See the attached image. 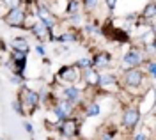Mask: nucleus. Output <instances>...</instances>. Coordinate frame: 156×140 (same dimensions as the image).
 <instances>
[{
    "label": "nucleus",
    "mask_w": 156,
    "mask_h": 140,
    "mask_svg": "<svg viewBox=\"0 0 156 140\" xmlns=\"http://www.w3.org/2000/svg\"><path fill=\"white\" fill-rule=\"evenodd\" d=\"M23 18H25V14H23V12H21L18 7H16V9H11V11H9V14H5V21H7L9 25H12V27H16V25H21Z\"/></svg>",
    "instance_id": "nucleus-1"
},
{
    "label": "nucleus",
    "mask_w": 156,
    "mask_h": 140,
    "mask_svg": "<svg viewBox=\"0 0 156 140\" xmlns=\"http://www.w3.org/2000/svg\"><path fill=\"white\" fill-rule=\"evenodd\" d=\"M142 62V53L138 50H131L126 53V57H124V64L126 66H129V68H135V66H138Z\"/></svg>",
    "instance_id": "nucleus-2"
},
{
    "label": "nucleus",
    "mask_w": 156,
    "mask_h": 140,
    "mask_svg": "<svg viewBox=\"0 0 156 140\" xmlns=\"http://www.w3.org/2000/svg\"><path fill=\"white\" fill-rule=\"evenodd\" d=\"M142 82V71L138 69H129L126 73V83L131 85V87H138Z\"/></svg>",
    "instance_id": "nucleus-3"
},
{
    "label": "nucleus",
    "mask_w": 156,
    "mask_h": 140,
    "mask_svg": "<svg viewBox=\"0 0 156 140\" xmlns=\"http://www.w3.org/2000/svg\"><path fill=\"white\" fill-rule=\"evenodd\" d=\"M136 122H138V112L136 110H126V114H124V117H122V124L126 126V128H133Z\"/></svg>",
    "instance_id": "nucleus-4"
},
{
    "label": "nucleus",
    "mask_w": 156,
    "mask_h": 140,
    "mask_svg": "<svg viewBox=\"0 0 156 140\" xmlns=\"http://www.w3.org/2000/svg\"><path fill=\"white\" fill-rule=\"evenodd\" d=\"M21 98H23V103L27 105V107H30V108H34L36 105H37V94L36 92H32V90H23V94H21Z\"/></svg>",
    "instance_id": "nucleus-5"
},
{
    "label": "nucleus",
    "mask_w": 156,
    "mask_h": 140,
    "mask_svg": "<svg viewBox=\"0 0 156 140\" xmlns=\"http://www.w3.org/2000/svg\"><path fill=\"white\" fill-rule=\"evenodd\" d=\"M75 131H76V128H75V122H73V121H64V122H62V133H64L66 137H71Z\"/></svg>",
    "instance_id": "nucleus-6"
},
{
    "label": "nucleus",
    "mask_w": 156,
    "mask_h": 140,
    "mask_svg": "<svg viewBox=\"0 0 156 140\" xmlns=\"http://www.w3.org/2000/svg\"><path fill=\"white\" fill-rule=\"evenodd\" d=\"M12 46H14V50H16V51H23V53H27V51H29V44H27V41L21 39V37L14 39Z\"/></svg>",
    "instance_id": "nucleus-7"
},
{
    "label": "nucleus",
    "mask_w": 156,
    "mask_h": 140,
    "mask_svg": "<svg viewBox=\"0 0 156 140\" xmlns=\"http://www.w3.org/2000/svg\"><path fill=\"white\" fill-rule=\"evenodd\" d=\"M60 76L69 80V82H73V80H76V71L71 69V68H64V69L60 71Z\"/></svg>",
    "instance_id": "nucleus-8"
},
{
    "label": "nucleus",
    "mask_w": 156,
    "mask_h": 140,
    "mask_svg": "<svg viewBox=\"0 0 156 140\" xmlns=\"http://www.w3.org/2000/svg\"><path fill=\"white\" fill-rule=\"evenodd\" d=\"M46 30H48V29H46V25L41 21V23H36V25H34L32 32H34L36 36H39V37H44V32H46Z\"/></svg>",
    "instance_id": "nucleus-9"
},
{
    "label": "nucleus",
    "mask_w": 156,
    "mask_h": 140,
    "mask_svg": "<svg viewBox=\"0 0 156 140\" xmlns=\"http://www.w3.org/2000/svg\"><path fill=\"white\" fill-rule=\"evenodd\" d=\"M66 96H68V101H73L78 100V89H75V87H68L66 89Z\"/></svg>",
    "instance_id": "nucleus-10"
},
{
    "label": "nucleus",
    "mask_w": 156,
    "mask_h": 140,
    "mask_svg": "<svg viewBox=\"0 0 156 140\" xmlns=\"http://www.w3.org/2000/svg\"><path fill=\"white\" fill-rule=\"evenodd\" d=\"M85 78H87V82L90 83V85H96V83H98V78H99V76H98L94 71L87 69V71H85Z\"/></svg>",
    "instance_id": "nucleus-11"
},
{
    "label": "nucleus",
    "mask_w": 156,
    "mask_h": 140,
    "mask_svg": "<svg viewBox=\"0 0 156 140\" xmlns=\"http://www.w3.org/2000/svg\"><path fill=\"white\" fill-rule=\"evenodd\" d=\"M144 16L149 18V20H153V16H154V4H149L146 9H144Z\"/></svg>",
    "instance_id": "nucleus-12"
},
{
    "label": "nucleus",
    "mask_w": 156,
    "mask_h": 140,
    "mask_svg": "<svg viewBox=\"0 0 156 140\" xmlns=\"http://www.w3.org/2000/svg\"><path fill=\"white\" fill-rule=\"evenodd\" d=\"M4 5H5L9 11L11 9H16V7L20 5V0H4Z\"/></svg>",
    "instance_id": "nucleus-13"
},
{
    "label": "nucleus",
    "mask_w": 156,
    "mask_h": 140,
    "mask_svg": "<svg viewBox=\"0 0 156 140\" xmlns=\"http://www.w3.org/2000/svg\"><path fill=\"white\" fill-rule=\"evenodd\" d=\"M98 114H99V107H98V105H90V107L87 108L89 117H94V115H98Z\"/></svg>",
    "instance_id": "nucleus-14"
},
{
    "label": "nucleus",
    "mask_w": 156,
    "mask_h": 140,
    "mask_svg": "<svg viewBox=\"0 0 156 140\" xmlns=\"http://www.w3.org/2000/svg\"><path fill=\"white\" fill-rule=\"evenodd\" d=\"M108 55H105V53H103V55H99V57H98L96 59V64L98 66H105V64H108Z\"/></svg>",
    "instance_id": "nucleus-15"
},
{
    "label": "nucleus",
    "mask_w": 156,
    "mask_h": 140,
    "mask_svg": "<svg viewBox=\"0 0 156 140\" xmlns=\"http://www.w3.org/2000/svg\"><path fill=\"white\" fill-rule=\"evenodd\" d=\"M12 108L16 112H20V114H23V108H21V101H14L12 103Z\"/></svg>",
    "instance_id": "nucleus-16"
},
{
    "label": "nucleus",
    "mask_w": 156,
    "mask_h": 140,
    "mask_svg": "<svg viewBox=\"0 0 156 140\" xmlns=\"http://www.w3.org/2000/svg\"><path fill=\"white\" fill-rule=\"evenodd\" d=\"M85 5H87L89 9H90V7H94V5H96V0H85Z\"/></svg>",
    "instance_id": "nucleus-17"
},
{
    "label": "nucleus",
    "mask_w": 156,
    "mask_h": 140,
    "mask_svg": "<svg viewBox=\"0 0 156 140\" xmlns=\"http://www.w3.org/2000/svg\"><path fill=\"white\" fill-rule=\"evenodd\" d=\"M115 4H117V0H107V5L110 7V9H114V7H115Z\"/></svg>",
    "instance_id": "nucleus-18"
},
{
    "label": "nucleus",
    "mask_w": 156,
    "mask_h": 140,
    "mask_svg": "<svg viewBox=\"0 0 156 140\" xmlns=\"http://www.w3.org/2000/svg\"><path fill=\"white\" fill-rule=\"evenodd\" d=\"M78 64H80V66H89V64H90V60H89V59H82Z\"/></svg>",
    "instance_id": "nucleus-19"
},
{
    "label": "nucleus",
    "mask_w": 156,
    "mask_h": 140,
    "mask_svg": "<svg viewBox=\"0 0 156 140\" xmlns=\"http://www.w3.org/2000/svg\"><path fill=\"white\" fill-rule=\"evenodd\" d=\"M73 39V36H71V34H66V36H62V37H60V41H71Z\"/></svg>",
    "instance_id": "nucleus-20"
},
{
    "label": "nucleus",
    "mask_w": 156,
    "mask_h": 140,
    "mask_svg": "<svg viewBox=\"0 0 156 140\" xmlns=\"http://www.w3.org/2000/svg\"><path fill=\"white\" fill-rule=\"evenodd\" d=\"M135 140H147V137L144 135V133H138V135L135 137Z\"/></svg>",
    "instance_id": "nucleus-21"
},
{
    "label": "nucleus",
    "mask_w": 156,
    "mask_h": 140,
    "mask_svg": "<svg viewBox=\"0 0 156 140\" xmlns=\"http://www.w3.org/2000/svg\"><path fill=\"white\" fill-rule=\"evenodd\" d=\"M25 130L29 131V133H32V131H34V128H32V124H29V122H25Z\"/></svg>",
    "instance_id": "nucleus-22"
},
{
    "label": "nucleus",
    "mask_w": 156,
    "mask_h": 140,
    "mask_svg": "<svg viewBox=\"0 0 156 140\" xmlns=\"http://www.w3.org/2000/svg\"><path fill=\"white\" fill-rule=\"evenodd\" d=\"M149 73H151V75H154V64H153V62L149 64Z\"/></svg>",
    "instance_id": "nucleus-23"
},
{
    "label": "nucleus",
    "mask_w": 156,
    "mask_h": 140,
    "mask_svg": "<svg viewBox=\"0 0 156 140\" xmlns=\"http://www.w3.org/2000/svg\"><path fill=\"white\" fill-rule=\"evenodd\" d=\"M101 140H112V138H110L108 135H103V137H101Z\"/></svg>",
    "instance_id": "nucleus-24"
}]
</instances>
